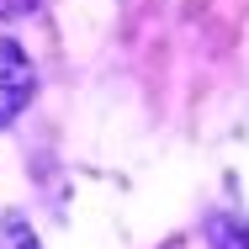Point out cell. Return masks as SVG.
<instances>
[{"mask_svg": "<svg viewBox=\"0 0 249 249\" xmlns=\"http://www.w3.org/2000/svg\"><path fill=\"white\" fill-rule=\"evenodd\" d=\"M32 64H27V53L16 48L11 37H0V127L5 122H16V111L32 101Z\"/></svg>", "mask_w": 249, "mask_h": 249, "instance_id": "cell-1", "label": "cell"}, {"mask_svg": "<svg viewBox=\"0 0 249 249\" xmlns=\"http://www.w3.org/2000/svg\"><path fill=\"white\" fill-rule=\"evenodd\" d=\"M5 233H11V239H5V249H37V239H32V228H27L21 217H11V223H5Z\"/></svg>", "mask_w": 249, "mask_h": 249, "instance_id": "cell-2", "label": "cell"}, {"mask_svg": "<svg viewBox=\"0 0 249 249\" xmlns=\"http://www.w3.org/2000/svg\"><path fill=\"white\" fill-rule=\"evenodd\" d=\"M32 0H0V16H16V11H27Z\"/></svg>", "mask_w": 249, "mask_h": 249, "instance_id": "cell-3", "label": "cell"}]
</instances>
